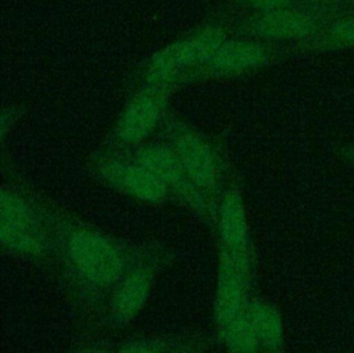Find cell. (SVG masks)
I'll list each match as a JSON object with an SVG mask.
<instances>
[{"label":"cell","mask_w":354,"mask_h":353,"mask_svg":"<svg viewBox=\"0 0 354 353\" xmlns=\"http://www.w3.org/2000/svg\"><path fill=\"white\" fill-rule=\"evenodd\" d=\"M51 233V273L80 325L86 329H101L105 305L113 287L145 252L149 241L118 238L58 205H54Z\"/></svg>","instance_id":"cell-1"},{"label":"cell","mask_w":354,"mask_h":353,"mask_svg":"<svg viewBox=\"0 0 354 353\" xmlns=\"http://www.w3.org/2000/svg\"><path fill=\"white\" fill-rule=\"evenodd\" d=\"M160 125L165 143L173 150L188 177L205 195L218 202L232 173L220 150L173 114H167Z\"/></svg>","instance_id":"cell-2"},{"label":"cell","mask_w":354,"mask_h":353,"mask_svg":"<svg viewBox=\"0 0 354 353\" xmlns=\"http://www.w3.org/2000/svg\"><path fill=\"white\" fill-rule=\"evenodd\" d=\"M176 253L162 242L149 241L145 252L113 287L102 314L101 329L118 331L129 325L145 307L160 273L171 266Z\"/></svg>","instance_id":"cell-3"},{"label":"cell","mask_w":354,"mask_h":353,"mask_svg":"<svg viewBox=\"0 0 354 353\" xmlns=\"http://www.w3.org/2000/svg\"><path fill=\"white\" fill-rule=\"evenodd\" d=\"M228 29L223 21H210L188 36L155 53L142 75V83H177L191 72L206 65L223 43Z\"/></svg>","instance_id":"cell-4"},{"label":"cell","mask_w":354,"mask_h":353,"mask_svg":"<svg viewBox=\"0 0 354 353\" xmlns=\"http://www.w3.org/2000/svg\"><path fill=\"white\" fill-rule=\"evenodd\" d=\"M354 8H324L299 4L282 10L254 12L238 24L243 37L270 43L306 44L315 39L321 30L337 15Z\"/></svg>","instance_id":"cell-5"},{"label":"cell","mask_w":354,"mask_h":353,"mask_svg":"<svg viewBox=\"0 0 354 353\" xmlns=\"http://www.w3.org/2000/svg\"><path fill=\"white\" fill-rule=\"evenodd\" d=\"M129 152L165 185L170 197L209 228H216L218 202L210 199L192 183L167 143H144Z\"/></svg>","instance_id":"cell-6"},{"label":"cell","mask_w":354,"mask_h":353,"mask_svg":"<svg viewBox=\"0 0 354 353\" xmlns=\"http://www.w3.org/2000/svg\"><path fill=\"white\" fill-rule=\"evenodd\" d=\"M88 170L105 185L144 203H163L170 197L165 185L129 151L105 147L88 161Z\"/></svg>","instance_id":"cell-7"},{"label":"cell","mask_w":354,"mask_h":353,"mask_svg":"<svg viewBox=\"0 0 354 353\" xmlns=\"http://www.w3.org/2000/svg\"><path fill=\"white\" fill-rule=\"evenodd\" d=\"M177 83H142L130 97L116 123L112 144L120 151H133L162 123L167 115V104Z\"/></svg>","instance_id":"cell-8"},{"label":"cell","mask_w":354,"mask_h":353,"mask_svg":"<svg viewBox=\"0 0 354 353\" xmlns=\"http://www.w3.org/2000/svg\"><path fill=\"white\" fill-rule=\"evenodd\" d=\"M257 257L217 251V278L213 300L216 341L252 299Z\"/></svg>","instance_id":"cell-9"},{"label":"cell","mask_w":354,"mask_h":353,"mask_svg":"<svg viewBox=\"0 0 354 353\" xmlns=\"http://www.w3.org/2000/svg\"><path fill=\"white\" fill-rule=\"evenodd\" d=\"M285 53L286 48L278 43L250 37L227 39L206 65L184 78L183 84L199 79L238 76L263 68Z\"/></svg>","instance_id":"cell-10"},{"label":"cell","mask_w":354,"mask_h":353,"mask_svg":"<svg viewBox=\"0 0 354 353\" xmlns=\"http://www.w3.org/2000/svg\"><path fill=\"white\" fill-rule=\"evenodd\" d=\"M6 179L0 192V226L32 231L40 234H51L53 224V202L44 201L24 181Z\"/></svg>","instance_id":"cell-11"},{"label":"cell","mask_w":354,"mask_h":353,"mask_svg":"<svg viewBox=\"0 0 354 353\" xmlns=\"http://www.w3.org/2000/svg\"><path fill=\"white\" fill-rule=\"evenodd\" d=\"M214 231L217 235V251L257 257L250 235L242 183L235 173H231L218 201Z\"/></svg>","instance_id":"cell-12"},{"label":"cell","mask_w":354,"mask_h":353,"mask_svg":"<svg viewBox=\"0 0 354 353\" xmlns=\"http://www.w3.org/2000/svg\"><path fill=\"white\" fill-rule=\"evenodd\" d=\"M0 242L7 253L43 266L51 271L54 262L53 233L40 234L0 226Z\"/></svg>","instance_id":"cell-13"},{"label":"cell","mask_w":354,"mask_h":353,"mask_svg":"<svg viewBox=\"0 0 354 353\" xmlns=\"http://www.w3.org/2000/svg\"><path fill=\"white\" fill-rule=\"evenodd\" d=\"M248 309L260 342L261 352L285 353L283 323L279 310L260 296H252Z\"/></svg>","instance_id":"cell-14"},{"label":"cell","mask_w":354,"mask_h":353,"mask_svg":"<svg viewBox=\"0 0 354 353\" xmlns=\"http://www.w3.org/2000/svg\"><path fill=\"white\" fill-rule=\"evenodd\" d=\"M354 50V10L333 18L311 42L297 47V51L324 54Z\"/></svg>","instance_id":"cell-15"},{"label":"cell","mask_w":354,"mask_h":353,"mask_svg":"<svg viewBox=\"0 0 354 353\" xmlns=\"http://www.w3.org/2000/svg\"><path fill=\"white\" fill-rule=\"evenodd\" d=\"M218 342L224 345L225 353H263L248 307L232 320Z\"/></svg>","instance_id":"cell-16"},{"label":"cell","mask_w":354,"mask_h":353,"mask_svg":"<svg viewBox=\"0 0 354 353\" xmlns=\"http://www.w3.org/2000/svg\"><path fill=\"white\" fill-rule=\"evenodd\" d=\"M187 335L188 332H170L133 339L120 345L116 353H171Z\"/></svg>","instance_id":"cell-17"},{"label":"cell","mask_w":354,"mask_h":353,"mask_svg":"<svg viewBox=\"0 0 354 353\" xmlns=\"http://www.w3.org/2000/svg\"><path fill=\"white\" fill-rule=\"evenodd\" d=\"M213 342L214 338L209 334H188L187 338L171 353H207L212 349Z\"/></svg>","instance_id":"cell-18"},{"label":"cell","mask_w":354,"mask_h":353,"mask_svg":"<svg viewBox=\"0 0 354 353\" xmlns=\"http://www.w3.org/2000/svg\"><path fill=\"white\" fill-rule=\"evenodd\" d=\"M235 1H239L253 8L256 12L275 11V10H282V8L301 4L299 0H235Z\"/></svg>","instance_id":"cell-19"},{"label":"cell","mask_w":354,"mask_h":353,"mask_svg":"<svg viewBox=\"0 0 354 353\" xmlns=\"http://www.w3.org/2000/svg\"><path fill=\"white\" fill-rule=\"evenodd\" d=\"M301 4L324 8H354V0H299Z\"/></svg>","instance_id":"cell-20"},{"label":"cell","mask_w":354,"mask_h":353,"mask_svg":"<svg viewBox=\"0 0 354 353\" xmlns=\"http://www.w3.org/2000/svg\"><path fill=\"white\" fill-rule=\"evenodd\" d=\"M72 353H116V349L101 342H86L72 350Z\"/></svg>","instance_id":"cell-21"},{"label":"cell","mask_w":354,"mask_h":353,"mask_svg":"<svg viewBox=\"0 0 354 353\" xmlns=\"http://www.w3.org/2000/svg\"><path fill=\"white\" fill-rule=\"evenodd\" d=\"M337 156L347 165L354 166V141L346 143L343 144L339 151H337Z\"/></svg>","instance_id":"cell-22"}]
</instances>
